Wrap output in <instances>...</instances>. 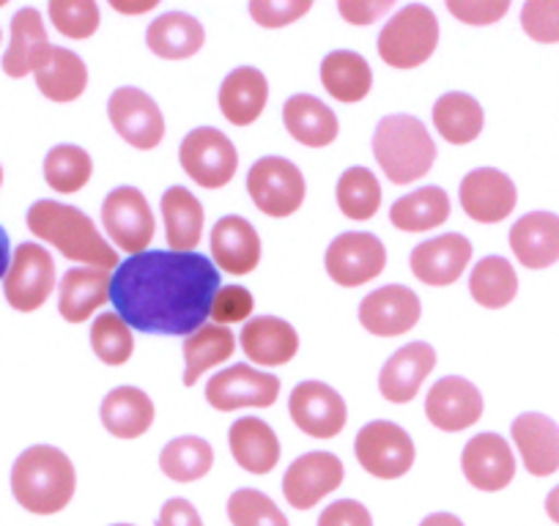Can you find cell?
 <instances>
[{"instance_id":"cell-1","label":"cell","mask_w":559,"mask_h":526,"mask_svg":"<svg viewBox=\"0 0 559 526\" xmlns=\"http://www.w3.org/2000/svg\"><path fill=\"white\" fill-rule=\"evenodd\" d=\"M219 291V270L201 252L148 250L112 272L116 313L146 335L190 337L201 330Z\"/></svg>"},{"instance_id":"cell-2","label":"cell","mask_w":559,"mask_h":526,"mask_svg":"<svg viewBox=\"0 0 559 526\" xmlns=\"http://www.w3.org/2000/svg\"><path fill=\"white\" fill-rule=\"evenodd\" d=\"M28 230L45 244H52L63 258L91 270H118L121 258L105 241L94 219L80 208L61 201H36L25 214Z\"/></svg>"},{"instance_id":"cell-3","label":"cell","mask_w":559,"mask_h":526,"mask_svg":"<svg viewBox=\"0 0 559 526\" xmlns=\"http://www.w3.org/2000/svg\"><path fill=\"white\" fill-rule=\"evenodd\" d=\"M78 471L69 455L52 444H34L12 466V493L34 515H56L72 502Z\"/></svg>"},{"instance_id":"cell-4","label":"cell","mask_w":559,"mask_h":526,"mask_svg":"<svg viewBox=\"0 0 559 526\" xmlns=\"http://www.w3.org/2000/svg\"><path fill=\"white\" fill-rule=\"evenodd\" d=\"M373 157L392 184H412L437 163V143L419 118L392 112L376 123Z\"/></svg>"},{"instance_id":"cell-5","label":"cell","mask_w":559,"mask_h":526,"mask_svg":"<svg viewBox=\"0 0 559 526\" xmlns=\"http://www.w3.org/2000/svg\"><path fill=\"white\" fill-rule=\"evenodd\" d=\"M439 20L433 9L423 3H408L397 9L379 34V58L390 69H417L437 52Z\"/></svg>"},{"instance_id":"cell-6","label":"cell","mask_w":559,"mask_h":526,"mask_svg":"<svg viewBox=\"0 0 559 526\" xmlns=\"http://www.w3.org/2000/svg\"><path fill=\"white\" fill-rule=\"evenodd\" d=\"M247 192L258 212L283 219L302 208L308 184H305L302 170L292 159L261 157L258 163H252L250 174H247Z\"/></svg>"},{"instance_id":"cell-7","label":"cell","mask_w":559,"mask_h":526,"mask_svg":"<svg viewBox=\"0 0 559 526\" xmlns=\"http://www.w3.org/2000/svg\"><path fill=\"white\" fill-rule=\"evenodd\" d=\"M56 288V261L50 250L36 241H23L12 252V263L3 277V297L17 313H36Z\"/></svg>"},{"instance_id":"cell-8","label":"cell","mask_w":559,"mask_h":526,"mask_svg":"<svg viewBox=\"0 0 559 526\" xmlns=\"http://www.w3.org/2000/svg\"><path fill=\"white\" fill-rule=\"evenodd\" d=\"M179 159L185 174L203 190H219L230 184L239 168V152L225 132L214 127H198L181 141Z\"/></svg>"},{"instance_id":"cell-9","label":"cell","mask_w":559,"mask_h":526,"mask_svg":"<svg viewBox=\"0 0 559 526\" xmlns=\"http://www.w3.org/2000/svg\"><path fill=\"white\" fill-rule=\"evenodd\" d=\"M102 223H105V234L118 250L127 252L129 258L148 252V244L154 241V223L152 206H148L146 195L138 187H116L110 195L102 203Z\"/></svg>"},{"instance_id":"cell-10","label":"cell","mask_w":559,"mask_h":526,"mask_svg":"<svg viewBox=\"0 0 559 526\" xmlns=\"http://www.w3.org/2000/svg\"><path fill=\"white\" fill-rule=\"evenodd\" d=\"M354 455L368 475L379 480H397L412 471L417 450L401 426L390 420H373L359 428L354 439Z\"/></svg>"},{"instance_id":"cell-11","label":"cell","mask_w":559,"mask_h":526,"mask_svg":"<svg viewBox=\"0 0 559 526\" xmlns=\"http://www.w3.org/2000/svg\"><path fill=\"white\" fill-rule=\"evenodd\" d=\"M324 266L332 283L343 288H359L384 272L386 247L381 244L379 236L365 234V230H348L326 247Z\"/></svg>"},{"instance_id":"cell-12","label":"cell","mask_w":559,"mask_h":526,"mask_svg":"<svg viewBox=\"0 0 559 526\" xmlns=\"http://www.w3.org/2000/svg\"><path fill=\"white\" fill-rule=\"evenodd\" d=\"M280 398V379L252 364H230L209 379L206 401L217 411L269 409Z\"/></svg>"},{"instance_id":"cell-13","label":"cell","mask_w":559,"mask_h":526,"mask_svg":"<svg viewBox=\"0 0 559 526\" xmlns=\"http://www.w3.org/2000/svg\"><path fill=\"white\" fill-rule=\"evenodd\" d=\"M107 116L121 141H127L138 152H152L163 143L165 116L146 91L132 88V85L112 91L107 101Z\"/></svg>"},{"instance_id":"cell-14","label":"cell","mask_w":559,"mask_h":526,"mask_svg":"<svg viewBox=\"0 0 559 526\" xmlns=\"http://www.w3.org/2000/svg\"><path fill=\"white\" fill-rule=\"evenodd\" d=\"M288 411L299 431L313 439H335L348 422L346 401L324 381H302L294 386Z\"/></svg>"},{"instance_id":"cell-15","label":"cell","mask_w":559,"mask_h":526,"mask_svg":"<svg viewBox=\"0 0 559 526\" xmlns=\"http://www.w3.org/2000/svg\"><path fill=\"white\" fill-rule=\"evenodd\" d=\"M343 477H346V469H343L341 458L324 453V450H316V453L299 455L288 466L286 477H283V493L292 507L310 510L332 491H337L343 486Z\"/></svg>"},{"instance_id":"cell-16","label":"cell","mask_w":559,"mask_h":526,"mask_svg":"<svg viewBox=\"0 0 559 526\" xmlns=\"http://www.w3.org/2000/svg\"><path fill=\"white\" fill-rule=\"evenodd\" d=\"M483 395L464 375H444L428 390L426 417L444 433H459L483 417Z\"/></svg>"},{"instance_id":"cell-17","label":"cell","mask_w":559,"mask_h":526,"mask_svg":"<svg viewBox=\"0 0 559 526\" xmlns=\"http://www.w3.org/2000/svg\"><path fill=\"white\" fill-rule=\"evenodd\" d=\"M472 261V244L464 234H442L437 239L419 241L408 255L412 275L433 288L453 286Z\"/></svg>"},{"instance_id":"cell-18","label":"cell","mask_w":559,"mask_h":526,"mask_svg":"<svg viewBox=\"0 0 559 526\" xmlns=\"http://www.w3.org/2000/svg\"><path fill=\"white\" fill-rule=\"evenodd\" d=\"M459 198L466 217L483 225H493L502 223V219H508L513 214L519 192H515L513 179L508 174H502V170L477 168L464 176Z\"/></svg>"},{"instance_id":"cell-19","label":"cell","mask_w":559,"mask_h":526,"mask_svg":"<svg viewBox=\"0 0 559 526\" xmlns=\"http://www.w3.org/2000/svg\"><path fill=\"white\" fill-rule=\"evenodd\" d=\"M423 315L419 297L406 286H384L359 302V324L376 337L406 335Z\"/></svg>"},{"instance_id":"cell-20","label":"cell","mask_w":559,"mask_h":526,"mask_svg":"<svg viewBox=\"0 0 559 526\" xmlns=\"http://www.w3.org/2000/svg\"><path fill=\"white\" fill-rule=\"evenodd\" d=\"M461 469L477 491H502L515 477V458L499 433H477L461 453Z\"/></svg>"},{"instance_id":"cell-21","label":"cell","mask_w":559,"mask_h":526,"mask_svg":"<svg viewBox=\"0 0 559 526\" xmlns=\"http://www.w3.org/2000/svg\"><path fill=\"white\" fill-rule=\"evenodd\" d=\"M433 368H437V351L428 343L417 340L397 348L381 368V398L390 401V404H408V401L417 398L419 386L433 373Z\"/></svg>"},{"instance_id":"cell-22","label":"cell","mask_w":559,"mask_h":526,"mask_svg":"<svg viewBox=\"0 0 559 526\" xmlns=\"http://www.w3.org/2000/svg\"><path fill=\"white\" fill-rule=\"evenodd\" d=\"M212 258L214 266L236 277H245L255 272L261 263V236L247 223L245 217L228 214L219 223H214L212 230Z\"/></svg>"},{"instance_id":"cell-23","label":"cell","mask_w":559,"mask_h":526,"mask_svg":"<svg viewBox=\"0 0 559 526\" xmlns=\"http://www.w3.org/2000/svg\"><path fill=\"white\" fill-rule=\"evenodd\" d=\"M239 343L247 359L261 364V368L288 364L299 351L297 330L286 319H277V315H258V319L247 321Z\"/></svg>"},{"instance_id":"cell-24","label":"cell","mask_w":559,"mask_h":526,"mask_svg":"<svg viewBox=\"0 0 559 526\" xmlns=\"http://www.w3.org/2000/svg\"><path fill=\"white\" fill-rule=\"evenodd\" d=\"M510 433L530 475L548 477L559 469V426L551 417L526 411L515 417Z\"/></svg>"},{"instance_id":"cell-25","label":"cell","mask_w":559,"mask_h":526,"mask_svg":"<svg viewBox=\"0 0 559 526\" xmlns=\"http://www.w3.org/2000/svg\"><path fill=\"white\" fill-rule=\"evenodd\" d=\"M510 250L526 270H548L559 261V217L530 212L510 228Z\"/></svg>"},{"instance_id":"cell-26","label":"cell","mask_w":559,"mask_h":526,"mask_svg":"<svg viewBox=\"0 0 559 526\" xmlns=\"http://www.w3.org/2000/svg\"><path fill=\"white\" fill-rule=\"evenodd\" d=\"M112 275L91 266H74L61 277L58 288V313L67 324H83L110 299Z\"/></svg>"},{"instance_id":"cell-27","label":"cell","mask_w":559,"mask_h":526,"mask_svg":"<svg viewBox=\"0 0 559 526\" xmlns=\"http://www.w3.org/2000/svg\"><path fill=\"white\" fill-rule=\"evenodd\" d=\"M269 101V80L261 69L239 67L219 85V110L234 127H250L263 116Z\"/></svg>"},{"instance_id":"cell-28","label":"cell","mask_w":559,"mask_h":526,"mask_svg":"<svg viewBox=\"0 0 559 526\" xmlns=\"http://www.w3.org/2000/svg\"><path fill=\"white\" fill-rule=\"evenodd\" d=\"M154 401L140 386H116L102 401V426L116 439H140L154 426Z\"/></svg>"},{"instance_id":"cell-29","label":"cell","mask_w":559,"mask_h":526,"mask_svg":"<svg viewBox=\"0 0 559 526\" xmlns=\"http://www.w3.org/2000/svg\"><path fill=\"white\" fill-rule=\"evenodd\" d=\"M50 47L45 17L39 14V9H20L12 17V41L7 47V56H3V72L14 80L28 77Z\"/></svg>"},{"instance_id":"cell-30","label":"cell","mask_w":559,"mask_h":526,"mask_svg":"<svg viewBox=\"0 0 559 526\" xmlns=\"http://www.w3.org/2000/svg\"><path fill=\"white\" fill-rule=\"evenodd\" d=\"M230 455L250 475H269L280 464V439L272 426L258 417H241L228 431Z\"/></svg>"},{"instance_id":"cell-31","label":"cell","mask_w":559,"mask_h":526,"mask_svg":"<svg viewBox=\"0 0 559 526\" xmlns=\"http://www.w3.org/2000/svg\"><path fill=\"white\" fill-rule=\"evenodd\" d=\"M283 123H286L288 135L308 148L330 146L341 132L335 110L310 94H294L283 105Z\"/></svg>"},{"instance_id":"cell-32","label":"cell","mask_w":559,"mask_h":526,"mask_svg":"<svg viewBox=\"0 0 559 526\" xmlns=\"http://www.w3.org/2000/svg\"><path fill=\"white\" fill-rule=\"evenodd\" d=\"M36 88L50 101H74L88 88V67L78 52L67 47H50L34 69Z\"/></svg>"},{"instance_id":"cell-33","label":"cell","mask_w":559,"mask_h":526,"mask_svg":"<svg viewBox=\"0 0 559 526\" xmlns=\"http://www.w3.org/2000/svg\"><path fill=\"white\" fill-rule=\"evenodd\" d=\"M203 41H206V31L187 12L159 14L146 31V47L165 61H187L198 56Z\"/></svg>"},{"instance_id":"cell-34","label":"cell","mask_w":559,"mask_h":526,"mask_svg":"<svg viewBox=\"0 0 559 526\" xmlns=\"http://www.w3.org/2000/svg\"><path fill=\"white\" fill-rule=\"evenodd\" d=\"M433 127L439 135L453 146H466L477 141L486 127V112L483 105L472 94L464 91H448L433 101Z\"/></svg>"},{"instance_id":"cell-35","label":"cell","mask_w":559,"mask_h":526,"mask_svg":"<svg viewBox=\"0 0 559 526\" xmlns=\"http://www.w3.org/2000/svg\"><path fill=\"white\" fill-rule=\"evenodd\" d=\"M159 206H163V223L170 252H195V247L201 244L203 223H206L201 201L187 187H170Z\"/></svg>"},{"instance_id":"cell-36","label":"cell","mask_w":559,"mask_h":526,"mask_svg":"<svg viewBox=\"0 0 559 526\" xmlns=\"http://www.w3.org/2000/svg\"><path fill=\"white\" fill-rule=\"evenodd\" d=\"M321 83L324 91L337 101H362L373 88V69L368 58H362L354 50H332L321 61Z\"/></svg>"},{"instance_id":"cell-37","label":"cell","mask_w":559,"mask_h":526,"mask_svg":"<svg viewBox=\"0 0 559 526\" xmlns=\"http://www.w3.org/2000/svg\"><path fill=\"white\" fill-rule=\"evenodd\" d=\"M450 217V195L442 187H419L412 195H403L392 203L390 223L397 230H408V234H423V230H433L439 225L448 223Z\"/></svg>"},{"instance_id":"cell-38","label":"cell","mask_w":559,"mask_h":526,"mask_svg":"<svg viewBox=\"0 0 559 526\" xmlns=\"http://www.w3.org/2000/svg\"><path fill=\"white\" fill-rule=\"evenodd\" d=\"M236 351V335L228 326L203 324L185 337V386H192L206 370L228 362Z\"/></svg>"},{"instance_id":"cell-39","label":"cell","mask_w":559,"mask_h":526,"mask_svg":"<svg viewBox=\"0 0 559 526\" xmlns=\"http://www.w3.org/2000/svg\"><path fill=\"white\" fill-rule=\"evenodd\" d=\"M469 294L480 308L502 310L519 294V275H515L508 258L488 255L477 261V266L472 270Z\"/></svg>"},{"instance_id":"cell-40","label":"cell","mask_w":559,"mask_h":526,"mask_svg":"<svg viewBox=\"0 0 559 526\" xmlns=\"http://www.w3.org/2000/svg\"><path fill=\"white\" fill-rule=\"evenodd\" d=\"M214 466V450L201 437H179L159 453V469L174 482H195Z\"/></svg>"},{"instance_id":"cell-41","label":"cell","mask_w":559,"mask_h":526,"mask_svg":"<svg viewBox=\"0 0 559 526\" xmlns=\"http://www.w3.org/2000/svg\"><path fill=\"white\" fill-rule=\"evenodd\" d=\"M337 208L346 214L354 223H368L376 217L381 206V184L373 176V170L354 165V168L343 170L335 187Z\"/></svg>"},{"instance_id":"cell-42","label":"cell","mask_w":559,"mask_h":526,"mask_svg":"<svg viewBox=\"0 0 559 526\" xmlns=\"http://www.w3.org/2000/svg\"><path fill=\"white\" fill-rule=\"evenodd\" d=\"M94 176V159L85 148L63 143L47 152L45 157V181L50 190L61 192V195H74L83 190Z\"/></svg>"},{"instance_id":"cell-43","label":"cell","mask_w":559,"mask_h":526,"mask_svg":"<svg viewBox=\"0 0 559 526\" xmlns=\"http://www.w3.org/2000/svg\"><path fill=\"white\" fill-rule=\"evenodd\" d=\"M91 348L105 364H127L134 351V332L116 310H105L91 326Z\"/></svg>"},{"instance_id":"cell-44","label":"cell","mask_w":559,"mask_h":526,"mask_svg":"<svg viewBox=\"0 0 559 526\" xmlns=\"http://www.w3.org/2000/svg\"><path fill=\"white\" fill-rule=\"evenodd\" d=\"M228 518L234 526H288L283 510L255 488H239L230 493Z\"/></svg>"},{"instance_id":"cell-45","label":"cell","mask_w":559,"mask_h":526,"mask_svg":"<svg viewBox=\"0 0 559 526\" xmlns=\"http://www.w3.org/2000/svg\"><path fill=\"white\" fill-rule=\"evenodd\" d=\"M50 23L67 39H91L99 31L102 14L94 0H52Z\"/></svg>"},{"instance_id":"cell-46","label":"cell","mask_w":559,"mask_h":526,"mask_svg":"<svg viewBox=\"0 0 559 526\" xmlns=\"http://www.w3.org/2000/svg\"><path fill=\"white\" fill-rule=\"evenodd\" d=\"M521 28L532 41L557 45L559 41V0H530L521 9Z\"/></svg>"},{"instance_id":"cell-47","label":"cell","mask_w":559,"mask_h":526,"mask_svg":"<svg viewBox=\"0 0 559 526\" xmlns=\"http://www.w3.org/2000/svg\"><path fill=\"white\" fill-rule=\"evenodd\" d=\"M310 9H313L310 0H283V3H277V0H252L247 12L261 28L277 31L302 20L305 14H310Z\"/></svg>"},{"instance_id":"cell-48","label":"cell","mask_w":559,"mask_h":526,"mask_svg":"<svg viewBox=\"0 0 559 526\" xmlns=\"http://www.w3.org/2000/svg\"><path fill=\"white\" fill-rule=\"evenodd\" d=\"M252 310H255V299H252V294L245 286H219V291L214 294L209 315H212L217 326H228L250 319Z\"/></svg>"},{"instance_id":"cell-49","label":"cell","mask_w":559,"mask_h":526,"mask_svg":"<svg viewBox=\"0 0 559 526\" xmlns=\"http://www.w3.org/2000/svg\"><path fill=\"white\" fill-rule=\"evenodd\" d=\"M448 12L464 25L486 28V25L499 23L510 12L508 0H450Z\"/></svg>"},{"instance_id":"cell-50","label":"cell","mask_w":559,"mask_h":526,"mask_svg":"<svg viewBox=\"0 0 559 526\" xmlns=\"http://www.w3.org/2000/svg\"><path fill=\"white\" fill-rule=\"evenodd\" d=\"M319 526H373V518L357 499H337L319 515Z\"/></svg>"},{"instance_id":"cell-51","label":"cell","mask_w":559,"mask_h":526,"mask_svg":"<svg viewBox=\"0 0 559 526\" xmlns=\"http://www.w3.org/2000/svg\"><path fill=\"white\" fill-rule=\"evenodd\" d=\"M390 9V0H341V3H337V14H341L348 25H357V28L373 25L376 20L384 17Z\"/></svg>"},{"instance_id":"cell-52","label":"cell","mask_w":559,"mask_h":526,"mask_svg":"<svg viewBox=\"0 0 559 526\" xmlns=\"http://www.w3.org/2000/svg\"><path fill=\"white\" fill-rule=\"evenodd\" d=\"M157 526H203L201 513L195 510V504L187 502V499L174 497L163 504L159 510Z\"/></svg>"},{"instance_id":"cell-53","label":"cell","mask_w":559,"mask_h":526,"mask_svg":"<svg viewBox=\"0 0 559 526\" xmlns=\"http://www.w3.org/2000/svg\"><path fill=\"white\" fill-rule=\"evenodd\" d=\"M118 14H146L157 9V0H112L110 3Z\"/></svg>"},{"instance_id":"cell-54","label":"cell","mask_w":559,"mask_h":526,"mask_svg":"<svg viewBox=\"0 0 559 526\" xmlns=\"http://www.w3.org/2000/svg\"><path fill=\"white\" fill-rule=\"evenodd\" d=\"M9 263H12V241H9L7 228L0 225V280L7 277Z\"/></svg>"},{"instance_id":"cell-55","label":"cell","mask_w":559,"mask_h":526,"mask_svg":"<svg viewBox=\"0 0 559 526\" xmlns=\"http://www.w3.org/2000/svg\"><path fill=\"white\" fill-rule=\"evenodd\" d=\"M419 526H464V521L453 513H431Z\"/></svg>"},{"instance_id":"cell-56","label":"cell","mask_w":559,"mask_h":526,"mask_svg":"<svg viewBox=\"0 0 559 526\" xmlns=\"http://www.w3.org/2000/svg\"><path fill=\"white\" fill-rule=\"evenodd\" d=\"M546 513L554 524H559V486L546 497Z\"/></svg>"},{"instance_id":"cell-57","label":"cell","mask_w":559,"mask_h":526,"mask_svg":"<svg viewBox=\"0 0 559 526\" xmlns=\"http://www.w3.org/2000/svg\"><path fill=\"white\" fill-rule=\"evenodd\" d=\"M0 187H3V165H0Z\"/></svg>"},{"instance_id":"cell-58","label":"cell","mask_w":559,"mask_h":526,"mask_svg":"<svg viewBox=\"0 0 559 526\" xmlns=\"http://www.w3.org/2000/svg\"><path fill=\"white\" fill-rule=\"evenodd\" d=\"M112 526H132V524H112Z\"/></svg>"},{"instance_id":"cell-59","label":"cell","mask_w":559,"mask_h":526,"mask_svg":"<svg viewBox=\"0 0 559 526\" xmlns=\"http://www.w3.org/2000/svg\"><path fill=\"white\" fill-rule=\"evenodd\" d=\"M0 41H3V31H0Z\"/></svg>"},{"instance_id":"cell-60","label":"cell","mask_w":559,"mask_h":526,"mask_svg":"<svg viewBox=\"0 0 559 526\" xmlns=\"http://www.w3.org/2000/svg\"><path fill=\"white\" fill-rule=\"evenodd\" d=\"M0 7H3V0H0Z\"/></svg>"}]
</instances>
